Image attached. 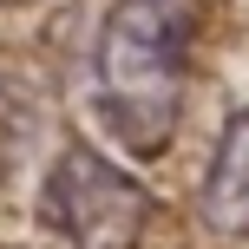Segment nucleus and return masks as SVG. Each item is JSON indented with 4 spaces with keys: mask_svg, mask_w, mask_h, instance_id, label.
Instances as JSON below:
<instances>
[{
    "mask_svg": "<svg viewBox=\"0 0 249 249\" xmlns=\"http://www.w3.org/2000/svg\"><path fill=\"white\" fill-rule=\"evenodd\" d=\"M203 223L230 243H249V112L223 124L203 171Z\"/></svg>",
    "mask_w": 249,
    "mask_h": 249,
    "instance_id": "nucleus-3",
    "label": "nucleus"
},
{
    "mask_svg": "<svg viewBox=\"0 0 249 249\" xmlns=\"http://www.w3.org/2000/svg\"><path fill=\"white\" fill-rule=\"evenodd\" d=\"M39 223L59 249H138L151 223V197L92 144H59L39 184Z\"/></svg>",
    "mask_w": 249,
    "mask_h": 249,
    "instance_id": "nucleus-2",
    "label": "nucleus"
},
{
    "mask_svg": "<svg viewBox=\"0 0 249 249\" xmlns=\"http://www.w3.org/2000/svg\"><path fill=\"white\" fill-rule=\"evenodd\" d=\"M184 59H190V7L184 0H112L92 53L99 112L112 138L138 158H158L184 112Z\"/></svg>",
    "mask_w": 249,
    "mask_h": 249,
    "instance_id": "nucleus-1",
    "label": "nucleus"
}]
</instances>
